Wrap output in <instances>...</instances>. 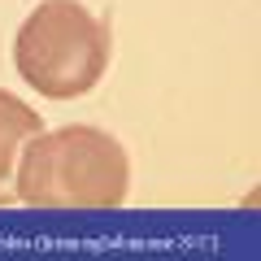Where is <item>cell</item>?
I'll return each instance as SVG.
<instances>
[{
  "mask_svg": "<svg viewBox=\"0 0 261 261\" xmlns=\"http://www.w3.org/2000/svg\"><path fill=\"white\" fill-rule=\"evenodd\" d=\"M126 148L87 122L39 130L18 166V200L48 214H113L126 205Z\"/></svg>",
  "mask_w": 261,
  "mask_h": 261,
  "instance_id": "cell-1",
  "label": "cell"
},
{
  "mask_svg": "<svg viewBox=\"0 0 261 261\" xmlns=\"http://www.w3.org/2000/svg\"><path fill=\"white\" fill-rule=\"evenodd\" d=\"M13 70L48 100L87 96L109 70V31L83 0H39L13 35Z\"/></svg>",
  "mask_w": 261,
  "mask_h": 261,
  "instance_id": "cell-2",
  "label": "cell"
},
{
  "mask_svg": "<svg viewBox=\"0 0 261 261\" xmlns=\"http://www.w3.org/2000/svg\"><path fill=\"white\" fill-rule=\"evenodd\" d=\"M39 130L44 118L31 105H22L13 92H0V209L18 205V166Z\"/></svg>",
  "mask_w": 261,
  "mask_h": 261,
  "instance_id": "cell-3",
  "label": "cell"
}]
</instances>
